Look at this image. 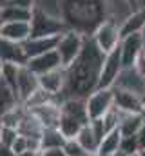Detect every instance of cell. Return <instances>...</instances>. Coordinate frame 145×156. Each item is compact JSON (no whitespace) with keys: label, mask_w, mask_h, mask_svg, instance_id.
Wrapping results in <instances>:
<instances>
[{"label":"cell","mask_w":145,"mask_h":156,"mask_svg":"<svg viewBox=\"0 0 145 156\" xmlns=\"http://www.w3.org/2000/svg\"><path fill=\"white\" fill-rule=\"evenodd\" d=\"M104 58L105 53L100 51L93 37H85V44L80 56L69 67H65V85L64 91L56 96L58 102L65 98H87L93 91H96Z\"/></svg>","instance_id":"obj_1"},{"label":"cell","mask_w":145,"mask_h":156,"mask_svg":"<svg viewBox=\"0 0 145 156\" xmlns=\"http://www.w3.org/2000/svg\"><path fill=\"white\" fill-rule=\"evenodd\" d=\"M67 31V26L64 24L62 18L53 16L40 7H33V16H31V37H56Z\"/></svg>","instance_id":"obj_2"},{"label":"cell","mask_w":145,"mask_h":156,"mask_svg":"<svg viewBox=\"0 0 145 156\" xmlns=\"http://www.w3.org/2000/svg\"><path fill=\"white\" fill-rule=\"evenodd\" d=\"M83 44H85V37L72 31V29H67L65 33H62V37L58 40V45H56V51L60 55V60H62L64 67H69L80 56V53L83 49Z\"/></svg>","instance_id":"obj_3"},{"label":"cell","mask_w":145,"mask_h":156,"mask_svg":"<svg viewBox=\"0 0 145 156\" xmlns=\"http://www.w3.org/2000/svg\"><path fill=\"white\" fill-rule=\"evenodd\" d=\"M94 44L100 47V51H104L107 55L109 51L116 49L120 44H122V31H120V22L107 18L105 22H102L96 31L91 35Z\"/></svg>","instance_id":"obj_4"},{"label":"cell","mask_w":145,"mask_h":156,"mask_svg":"<svg viewBox=\"0 0 145 156\" xmlns=\"http://www.w3.org/2000/svg\"><path fill=\"white\" fill-rule=\"evenodd\" d=\"M123 71V60H122V47L118 45L116 49L109 51L104 58L102 64V73H100V82H98V89L104 87H112L116 83V80L120 76V73Z\"/></svg>","instance_id":"obj_5"},{"label":"cell","mask_w":145,"mask_h":156,"mask_svg":"<svg viewBox=\"0 0 145 156\" xmlns=\"http://www.w3.org/2000/svg\"><path fill=\"white\" fill-rule=\"evenodd\" d=\"M112 105H114V89L112 87L96 89L87 96V113H89L91 120L104 118Z\"/></svg>","instance_id":"obj_6"},{"label":"cell","mask_w":145,"mask_h":156,"mask_svg":"<svg viewBox=\"0 0 145 156\" xmlns=\"http://www.w3.org/2000/svg\"><path fill=\"white\" fill-rule=\"evenodd\" d=\"M122 60H123V67H133L136 58L140 56V53L143 51L145 42H143V33H134L129 37L122 38Z\"/></svg>","instance_id":"obj_7"},{"label":"cell","mask_w":145,"mask_h":156,"mask_svg":"<svg viewBox=\"0 0 145 156\" xmlns=\"http://www.w3.org/2000/svg\"><path fill=\"white\" fill-rule=\"evenodd\" d=\"M0 60H2V64L26 66L29 58L26 55L24 44H18V42H13V40L0 37Z\"/></svg>","instance_id":"obj_8"},{"label":"cell","mask_w":145,"mask_h":156,"mask_svg":"<svg viewBox=\"0 0 145 156\" xmlns=\"http://www.w3.org/2000/svg\"><path fill=\"white\" fill-rule=\"evenodd\" d=\"M114 89V105L123 111V113H142L143 107V96L138 93L122 89V87H112Z\"/></svg>","instance_id":"obj_9"},{"label":"cell","mask_w":145,"mask_h":156,"mask_svg":"<svg viewBox=\"0 0 145 156\" xmlns=\"http://www.w3.org/2000/svg\"><path fill=\"white\" fill-rule=\"evenodd\" d=\"M33 73H36L38 76L44 75V73H49L53 69H58V67H64L62 66V60H60V55L56 49L49 51V53H44V55H38V56H33L27 60L26 64Z\"/></svg>","instance_id":"obj_10"},{"label":"cell","mask_w":145,"mask_h":156,"mask_svg":"<svg viewBox=\"0 0 145 156\" xmlns=\"http://www.w3.org/2000/svg\"><path fill=\"white\" fill-rule=\"evenodd\" d=\"M112 87H122L133 93H138L140 96H145V78L136 71V67H123L116 83Z\"/></svg>","instance_id":"obj_11"},{"label":"cell","mask_w":145,"mask_h":156,"mask_svg":"<svg viewBox=\"0 0 145 156\" xmlns=\"http://www.w3.org/2000/svg\"><path fill=\"white\" fill-rule=\"evenodd\" d=\"M38 87H40L38 75L33 73L27 66H20V69H18V78H16V89H18L20 102L24 104Z\"/></svg>","instance_id":"obj_12"},{"label":"cell","mask_w":145,"mask_h":156,"mask_svg":"<svg viewBox=\"0 0 145 156\" xmlns=\"http://www.w3.org/2000/svg\"><path fill=\"white\" fill-rule=\"evenodd\" d=\"M62 35H56V37H31L24 42V49H26V55L27 58H33L38 55H44V53H49L53 49H56L58 45V40Z\"/></svg>","instance_id":"obj_13"},{"label":"cell","mask_w":145,"mask_h":156,"mask_svg":"<svg viewBox=\"0 0 145 156\" xmlns=\"http://www.w3.org/2000/svg\"><path fill=\"white\" fill-rule=\"evenodd\" d=\"M0 37L24 44L27 38H31V22H2Z\"/></svg>","instance_id":"obj_14"},{"label":"cell","mask_w":145,"mask_h":156,"mask_svg":"<svg viewBox=\"0 0 145 156\" xmlns=\"http://www.w3.org/2000/svg\"><path fill=\"white\" fill-rule=\"evenodd\" d=\"M38 82H40L42 89H45L47 93L58 96L64 91V85H65V67H58V69H53L49 73L40 75Z\"/></svg>","instance_id":"obj_15"},{"label":"cell","mask_w":145,"mask_h":156,"mask_svg":"<svg viewBox=\"0 0 145 156\" xmlns=\"http://www.w3.org/2000/svg\"><path fill=\"white\" fill-rule=\"evenodd\" d=\"M31 113L42 122V125H44L45 129H49V127H58V122H60V102H58V100H53V102H49V104H44V105H40V107L31 109Z\"/></svg>","instance_id":"obj_16"},{"label":"cell","mask_w":145,"mask_h":156,"mask_svg":"<svg viewBox=\"0 0 145 156\" xmlns=\"http://www.w3.org/2000/svg\"><path fill=\"white\" fill-rule=\"evenodd\" d=\"M120 31H122V38L134 35V33H143L145 31V5L134 9L133 13H129L122 24H120Z\"/></svg>","instance_id":"obj_17"},{"label":"cell","mask_w":145,"mask_h":156,"mask_svg":"<svg viewBox=\"0 0 145 156\" xmlns=\"http://www.w3.org/2000/svg\"><path fill=\"white\" fill-rule=\"evenodd\" d=\"M76 140H78V144L89 153V154H98V147H100V138H98V134L94 133V129L91 127V123H87V125H83L82 127V131L76 134Z\"/></svg>","instance_id":"obj_18"},{"label":"cell","mask_w":145,"mask_h":156,"mask_svg":"<svg viewBox=\"0 0 145 156\" xmlns=\"http://www.w3.org/2000/svg\"><path fill=\"white\" fill-rule=\"evenodd\" d=\"M44 131H45V127L31 111H27V115L22 118V122L18 125V133L27 136V138H42Z\"/></svg>","instance_id":"obj_19"},{"label":"cell","mask_w":145,"mask_h":156,"mask_svg":"<svg viewBox=\"0 0 145 156\" xmlns=\"http://www.w3.org/2000/svg\"><path fill=\"white\" fill-rule=\"evenodd\" d=\"M143 123L145 118L142 116V113H123L118 129L122 131L123 136H133V134H138V131L143 127Z\"/></svg>","instance_id":"obj_20"},{"label":"cell","mask_w":145,"mask_h":156,"mask_svg":"<svg viewBox=\"0 0 145 156\" xmlns=\"http://www.w3.org/2000/svg\"><path fill=\"white\" fill-rule=\"evenodd\" d=\"M31 16H33V9H24V7L13 5V4L0 9L2 22H31Z\"/></svg>","instance_id":"obj_21"},{"label":"cell","mask_w":145,"mask_h":156,"mask_svg":"<svg viewBox=\"0 0 145 156\" xmlns=\"http://www.w3.org/2000/svg\"><path fill=\"white\" fill-rule=\"evenodd\" d=\"M122 131L120 129H112L109 131L107 134L104 136V140L100 142V147H98V154L100 156H112L118 149H120V144H122Z\"/></svg>","instance_id":"obj_22"},{"label":"cell","mask_w":145,"mask_h":156,"mask_svg":"<svg viewBox=\"0 0 145 156\" xmlns=\"http://www.w3.org/2000/svg\"><path fill=\"white\" fill-rule=\"evenodd\" d=\"M18 104H22V102H20V98L16 96V93H15L4 80H0V116L5 115L9 109L16 107Z\"/></svg>","instance_id":"obj_23"},{"label":"cell","mask_w":145,"mask_h":156,"mask_svg":"<svg viewBox=\"0 0 145 156\" xmlns=\"http://www.w3.org/2000/svg\"><path fill=\"white\" fill-rule=\"evenodd\" d=\"M40 140H42V149L64 147V144L67 142V138L64 136V133H62L58 127H49V129H45Z\"/></svg>","instance_id":"obj_24"},{"label":"cell","mask_w":145,"mask_h":156,"mask_svg":"<svg viewBox=\"0 0 145 156\" xmlns=\"http://www.w3.org/2000/svg\"><path fill=\"white\" fill-rule=\"evenodd\" d=\"M120 149L125 151L127 154H134V153H140V145H138V136L133 134V136H122V144H120Z\"/></svg>","instance_id":"obj_25"},{"label":"cell","mask_w":145,"mask_h":156,"mask_svg":"<svg viewBox=\"0 0 145 156\" xmlns=\"http://www.w3.org/2000/svg\"><path fill=\"white\" fill-rule=\"evenodd\" d=\"M18 134H20V133H18V129L2 125V131H0V144H2V145L11 147V145L15 144V140L18 138Z\"/></svg>","instance_id":"obj_26"},{"label":"cell","mask_w":145,"mask_h":156,"mask_svg":"<svg viewBox=\"0 0 145 156\" xmlns=\"http://www.w3.org/2000/svg\"><path fill=\"white\" fill-rule=\"evenodd\" d=\"M64 151H65L67 156H85V154H89V153L78 144L76 138H67V142L64 144Z\"/></svg>","instance_id":"obj_27"},{"label":"cell","mask_w":145,"mask_h":156,"mask_svg":"<svg viewBox=\"0 0 145 156\" xmlns=\"http://www.w3.org/2000/svg\"><path fill=\"white\" fill-rule=\"evenodd\" d=\"M11 149H13L16 154H20V153L27 151V149H29V140H27V136H24V134H18V138L15 140V144L11 145Z\"/></svg>","instance_id":"obj_28"},{"label":"cell","mask_w":145,"mask_h":156,"mask_svg":"<svg viewBox=\"0 0 145 156\" xmlns=\"http://www.w3.org/2000/svg\"><path fill=\"white\" fill-rule=\"evenodd\" d=\"M133 67H136V71L145 78V49L140 53V56L136 58V62H134V66Z\"/></svg>","instance_id":"obj_29"},{"label":"cell","mask_w":145,"mask_h":156,"mask_svg":"<svg viewBox=\"0 0 145 156\" xmlns=\"http://www.w3.org/2000/svg\"><path fill=\"white\" fill-rule=\"evenodd\" d=\"M42 156H67L64 147H55V149H42Z\"/></svg>","instance_id":"obj_30"},{"label":"cell","mask_w":145,"mask_h":156,"mask_svg":"<svg viewBox=\"0 0 145 156\" xmlns=\"http://www.w3.org/2000/svg\"><path fill=\"white\" fill-rule=\"evenodd\" d=\"M13 5H18V7H24V9H33L36 5V0H11Z\"/></svg>","instance_id":"obj_31"},{"label":"cell","mask_w":145,"mask_h":156,"mask_svg":"<svg viewBox=\"0 0 145 156\" xmlns=\"http://www.w3.org/2000/svg\"><path fill=\"white\" fill-rule=\"evenodd\" d=\"M138 145H140V151H143L145 149V123H143V127L138 131Z\"/></svg>","instance_id":"obj_32"},{"label":"cell","mask_w":145,"mask_h":156,"mask_svg":"<svg viewBox=\"0 0 145 156\" xmlns=\"http://www.w3.org/2000/svg\"><path fill=\"white\" fill-rule=\"evenodd\" d=\"M16 156H42V151H33V149H27V151H24V153H20V154Z\"/></svg>","instance_id":"obj_33"},{"label":"cell","mask_w":145,"mask_h":156,"mask_svg":"<svg viewBox=\"0 0 145 156\" xmlns=\"http://www.w3.org/2000/svg\"><path fill=\"white\" fill-rule=\"evenodd\" d=\"M112 156H131V154H127L125 151H122V149H118V151H116V153H114Z\"/></svg>","instance_id":"obj_34"},{"label":"cell","mask_w":145,"mask_h":156,"mask_svg":"<svg viewBox=\"0 0 145 156\" xmlns=\"http://www.w3.org/2000/svg\"><path fill=\"white\" fill-rule=\"evenodd\" d=\"M11 4V0H0V9H4L5 5H9Z\"/></svg>","instance_id":"obj_35"},{"label":"cell","mask_w":145,"mask_h":156,"mask_svg":"<svg viewBox=\"0 0 145 156\" xmlns=\"http://www.w3.org/2000/svg\"><path fill=\"white\" fill-rule=\"evenodd\" d=\"M2 71H4V64H2V60H0V80H2Z\"/></svg>","instance_id":"obj_36"},{"label":"cell","mask_w":145,"mask_h":156,"mask_svg":"<svg viewBox=\"0 0 145 156\" xmlns=\"http://www.w3.org/2000/svg\"><path fill=\"white\" fill-rule=\"evenodd\" d=\"M142 116L145 118V102H143V107H142Z\"/></svg>","instance_id":"obj_37"},{"label":"cell","mask_w":145,"mask_h":156,"mask_svg":"<svg viewBox=\"0 0 145 156\" xmlns=\"http://www.w3.org/2000/svg\"><path fill=\"white\" fill-rule=\"evenodd\" d=\"M140 156H145V149L143 151H140Z\"/></svg>","instance_id":"obj_38"},{"label":"cell","mask_w":145,"mask_h":156,"mask_svg":"<svg viewBox=\"0 0 145 156\" xmlns=\"http://www.w3.org/2000/svg\"><path fill=\"white\" fill-rule=\"evenodd\" d=\"M131 156H140V153H134V154H131Z\"/></svg>","instance_id":"obj_39"},{"label":"cell","mask_w":145,"mask_h":156,"mask_svg":"<svg viewBox=\"0 0 145 156\" xmlns=\"http://www.w3.org/2000/svg\"><path fill=\"white\" fill-rule=\"evenodd\" d=\"M0 131H2V122H0Z\"/></svg>","instance_id":"obj_40"},{"label":"cell","mask_w":145,"mask_h":156,"mask_svg":"<svg viewBox=\"0 0 145 156\" xmlns=\"http://www.w3.org/2000/svg\"><path fill=\"white\" fill-rule=\"evenodd\" d=\"M85 156H93V154H85Z\"/></svg>","instance_id":"obj_41"},{"label":"cell","mask_w":145,"mask_h":156,"mask_svg":"<svg viewBox=\"0 0 145 156\" xmlns=\"http://www.w3.org/2000/svg\"><path fill=\"white\" fill-rule=\"evenodd\" d=\"M0 26H2V20H0Z\"/></svg>","instance_id":"obj_42"}]
</instances>
